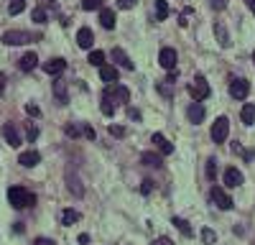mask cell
Returning a JSON list of instances; mask_svg holds the SVG:
<instances>
[{
    "instance_id": "6da1fadb",
    "label": "cell",
    "mask_w": 255,
    "mask_h": 245,
    "mask_svg": "<svg viewBox=\"0 0 255 245\" xmlns=\"http://www.w3.org/2000/svg\"><path fill=\"white\" fill-rule=\"evenodd\" d=\"M8 202L16 207V209H26V207H34L36 197L28 192L26 187H10V189H8Z\"/></svg>"
},
{
    "instance_id": "7a4b0ae2",
    "label": "cell",
    "mask_w": 255,
    "mask_h": 245,
    "mask_svg": "<svg viewBox=\"0 0 255 245\" xmlns=\"http://www.w3.org/2000/svg\"><path fill=\"white\" fill-rule=\"evenodd\" d=\"M38 39H41L38 34H28V31H5L3 34V43H8V46H23V43H31Z\"/></svg>"
},
{
    "instance_id": "3957f363",
    "label": "cell",
    "mask_w": 255,
    "mask_h": 245,
    "mask_svg": "<svg viewBox=\"0 0 255 245\" xmlns=\"http://www.w3.org/2000/svg\"><path fill=\"white\" fill-rule=\"evenodd\" d=\"M189 95L194 97V102H202L212 95V89H209V82L204 77H194V82L189 84Z\"/></svg>"
},
{
    "instance_id": "277c9868",
    "label": "cell",
    "mask_w": 255,
    "mask_h": 245,
    "mask_svg": "<svg viewBox=\"0 0 255 245\" xmlns=\"http://www.w3.org/2000/svg\"><path fill=\"white\" fill-rule=\"evenodd\" d=\"M102 97L105 100H112V102H128L130 100V92L123 84H112V87H108V89L102 92Z\"/></svg>"
},
{
    "instance_id": "5b68a950",
    "label": "cell",
    "mask_w": 255,
    "mask_h": 245,
    "mask_svg": "<svg viewBox=\"0 0 255 245\" xmlns=\"http://www.w3.org/2000/svg\"><path fill=\"white\" fill-rule=\"evenodd\" d=\"M227 133H230V120L227 118H217L215 125H212V141L215 143H224L227 141Z\"/></svg>"
},
{
    "instance_id": "8992f818",
    "label": "cell",
    "mask_w": 255,
    "mask_h": 245,
    "mask_svg": "<svg viewBox=\"0 0 255 245\" xmlns=\"http://www.w3.org/2000/svg\"><path fill=\"white\" fill-rule=\"evenodd\" d=\"M176 61H179V54H176V49H171V46H166V49H161V54H158V64L163 67V69H176Z\"/></svg>"
},
{
    "instance_id": "52a82bcc",
    "label": "cell",
    "mask_w": 255,
    "mask_h": 245,
    "mask_svg": "<svg viewBox=\"0 0 255 245\" xmlns=\"http://www.w3.org/2000/svg\"><path fill=\"white\" fill-rule=\"evenodd\" d=\"M209 197H212V202H215L219 209H230V207H232V199H230V194L224 192L222 187H212V192H209Z\"/></svg>"
},
{
    "instance_id": "ba28073f",
    "label": "cell",
    "mask_w": 255,
    "mask_h": 245,
    "mask_svg": "<svg viewBox=\"0 0 255 245\" xmlns=\"http://www.w3.org/2000/svg\"><path fill=\"white\" fill-rule=\"evenodd\" d=\"M248 92H250V82H248V80H232V82H230V95H232L235 100H245Z\"/></svg>"
},
{
    "instance_id": "9c48e42d",
    "label": "cell",
    "mask_w": 255,
    "mask_h": 245,
    "mask_svg": "<svg viewBox=\"0 0 255 245\" xmlns=\"http://www.w3.org/2000/svg\"><path fill=\"white\" fill-rule=\"evenodd\" d=\"M151 141H153V146L161 151V156H171V153H174V146L166 141V135H163V133H153Z\"/></svg>"
},
{
    "instance_id": "30bf717a",
    "label": "cell",
    "mask_w": 255,
    "mask_h": 245,
    "mask_svg": "<svg viewBox=\"0 0 255 245\" xmlns=\"http://www.w3.org/2000/svg\"><path fill=\"white\" fill-rule=\"evenodd\" d=\"M3 135H5V141H8V146L10 148H18L21 146V135H18V128L16 125H3Z\"/></svg>"
},
{
    "instance_id": "8fae6325",
    "label": "cell",
    "mask_w": 255,
    "mask_h": 245,
    "mask_svg": "<svg viewBox=\"0 0 255 245\" xmlns=\"http://www.w3.org/2000/svg\"><path fill=\"white\" fill-rule=\"evenodd\" d=\"M64 69H67V61H64V59H49L46 64H43V72H46V74H51V77L62 74Z\"/></svg>"
},
{
    "instance_id": "7c38bea8",
    "label": "cell",
    "mask_w": 255,
    "mask_h": 245,
    "mask_svg": "<svg viewBox=\"0 0 255 245\" xmlns=\"http://www.w3.org/2000/svg\"><path fill=\"white\" fill-rule=\"evenodd\" d=\"M38 161H41V153H38V151H26V153H21V156H18V163L26 166V168L36 166Z\"/></svg>"
},
{
    "instance_id": "4fadbf2b",
    "label": "cell",
    "mask_w": 255,
    "mask_h": 245,
    "mask_svg": "<svg viewBox=\"0 0 255 245\" xmlns=\"http://www.w3.org/2000/svg\"><path fill=\"white\" fill-rule=\"evenodd\" d=\"M100 80L108 82V84H115V82H117V69H115L112 64H102V67H100Z\"/></svg>"
},
{
    "instance_id": "5bb4252c",
    "label": "cell",
    "mask_w": 255,
    "mask_h": 245,
    "mask_svg": "<svg viewBox=\"0 0 255 245\" xmlns=\"http://www.w3.org/2000/svg\"><path fill=\"white\" fill-rule=\"evenodd\" d=\"M36 64H38V56L31 51V54H23L21 56V61H18V67H21V72H34L36 69Z\"/></svg>"
},
{
    "instance_id": "9a60e30c",
    "label": "cell",
    "mask_w": 255,
    "mask_h": 245,
    "mask_svg": "<svg viewBox=\"0 0 255 245\" xmlns=\"http://www.w3.org/2000/svg\"><path fill=\"white\" fill-rule=\"evenodd\" d=\"M112 61L117 67H123V69H133V61H130V56L123 49H112Z\"/></svg>"
},
{
    "instance_id": "2e32d148",
    "label": "cell",
    "mask_w": 255,
    "mask_h": 245,
    "mask_svg": "<svg viewBox=\"0 0 255 245\" xmlns=\"http://www.w3.org/2000/svg\"><path fill=\"white\" fill-rule=\"evenodd\" d=\"M224 184H227V187H240V184H243V174H240L235 166H230L227 171H224Z\"/></svg>"
},
{
    "instance_id": "e0dca14e",
    "label": "cell",
    "mask_w": 255,
    "mask_h": 245,
    "mask_svg": "<svg viewBox=\"0 0 255 245\" xmlns=\"http://www.w3.org/2000/svg\"><path fill=\"white\" fill-rule=\"evenodd\" d=\"M215 34H217V41H219L222 49H227V46H230V34H227V28H224V23H222V21H217V23H215Z\"/></svg>"
},
{
    "instance_id": "ac0fdd59",
    "label": "cell",
    "mask_w": 255,
    "mask_h": 245,
    "mask_svg": "<svg viewBox=\"0 0 255 245\" xmlns=\"http://www.w3.org/2000/svg\"><path fill=\"white\" fill-rule=\"evenodd\" d=\"M100 26L102 28H115V13L110 8H100Z\"/></svg>"
},
{
    "instance_id": "d6986e66",
    "label": "cell",
    "mask_w": 255,
    "mask_h": 245,
    "mask_svg": "<svg viewBox=\"0 0 255 245\" xmlns=\"http://www.w3.org/2000/svg\"><path fill=\"white\" fill-rule=\"evenodd\" d=\"M92 41H95L92 31H89V28H79V34H77V43L82 46V49H92Z\"/></svg>"
},
{
    "instance_id": "ffe728a7",
    "label": "cell",
    "mask_w": 255,
    "mask_h": 245,
    "mask_svg": "<svg viewBox=\"0 0 255 245\" xmlns=\"http://www.w3.org/2000/svg\"><path fill=\"white\" fill-rule=\"evenodd\" d=\"M54 95H56L59 105H67L69 102V97H67V82L64 80H56L54 82Z\"/></svg>"
},
{
    "instance_id": "44dd1931",
    "label": "cell",
    "mask_w": 255,
    "mask_h": 245,
    "mask_svg": "<svg viewBox=\"0 0 255 245\" xmlns=\"http://www.w3.org/2000/svg\"><path fill=\"white\" fill-rule=\"evenodd\" d=\"M189 120L194 122V125H197V122H202V120H204V107H202L199 102H194V105L189 107Z\"/></svg>"
},
{
    "instance_id": "7402d4cb",
    "label": "cell",
    "mask_w": 255,
    "mask_h": 245,
    "mask_svg": "<svg viewBox=\"0 0 255 245\" xmlns=\"http://www.w3.org/2000/svg\"><path fill=\"white\" fill-rule=\"evenodd\" d=\"M240 115H243V122H245V125H253V122H255V105H253V102H248V105L243 107V113H240Z\"/></svg>"
},
{
    "instance_id": "603a6c76",
    "label": "cell",
    "mask_w": 255,
    "mask_h": 245,
    "mask_svg": "<svg viewBox=\"0 0 255 245\" xmlns=\"http://www.w3.org/2000/svg\"><path fill=\"white\" fill-rule=\"evenodd\" d=\"M169 18V3L166 0H156V21H166Z\"/></svg>"
},
{
    "instance_id": "cb8c5ba5",
    "label": "cell",
    "mask_w": 255,
    "mask_h": 245,
    "mask_svg": "<svg viewBox=\"0 0 255 245\" xmlns=\"http://www.w3.org/2000/svg\"><path fill=\"white\" fill-rule=\"evenodd\" d=\"M62 222H64V225L79 222V212H77V209H64V212H62Z\"/></svg>"
},
{
    "instance_id": "d4e9b609",
    "label": "cell",
    "mask_w": 255,
    "mask_h": 245,
    "mask_svg": "<svg viewBox=\"0 0 255 245\" xmlns=\"http://www.w3.org/2000/svg\"><path fill=\"white\" fill-rule=\"evenodd\" d=\"M174 225L179 227V233H182L184 238H191V227H189V222H186V220H182V217H174Z\"/></svg>"
},
{
    "instance_id": "484cf974",
    "label": "cell",
    "mask_w": 255,
    "mask_h": 245,
    "mask_svg": "<svg viewBox=\"0 0 255 245\" xmlns=\"http://www.w3.org/2000/svg\"><path fill=\"white\" fill-rule=\"evenodd\" d=\"M143 163H146V166H156V168L163 166L161 156H156V153H143Z\"/></svg>"
},
{
    "instance_id": "4316f807",
    "label": "cell",
    "mask_w": 255,
    "mask_h": 245,
    "mask_svg": "<svg viewBox=\"0 0 255 245\" xmlns=\"http://www.w3.org/2000/svg\"><path fill=\"white\" fill-rule=\"evenodd\" d=\"M87 61H89L92 67H102V64H105V54H102V51H89Z\"/></svg>"
},
{
    "instance_id": "83f0119b",
    "label": "cell",
    "mask_w": 255,
    "mask_h": 245,
    "mask_svg": "<svg viewBox=\"0 0 255 245\" xmlns=\"http://www.w3.org/2000/svg\"><path fill=\"white\" fill-rule=\"evenodd\" d=\"M100 110H102V115L112 118V115H115V102H112V100H105V97H102V105H100Z\"/></svg>"
},
{
    "instance_id": "f1b7e54d",
    "label": "cell",
    "mask_w": 255,
    "mask_h": 245,
    "mask_svg": "<svg viewBox=\"0 0 255 245\" xmlns=\"http://www.w3.org/2000/svg\"><path fill=\"white\" fill-rule=\"evenodd\" d=\"M23 8H26V0H10L8 13H10V15H18V13H23Z\"/></svg>"
},
{
    "instance_id": "f546056e",
    "label": "cell",
    "mask_w": 255,
    "mask_h": 245,
    "mask_svg": "<svg viewBox=\"0 0 255 245\" xmlns=\"http://www.w3.org/2000/svg\"><path fill=\"white\" fill-rule=\"evenodd\" d=\"M82 8L84 10H100V8H105V0H82Z\"/></svg>"
},
{
    "instance_id": "4dcf8cb0",
    "label": "cell",
    "mask_w": 255,
    "mask_h": 245,
    "mask_svg": "<svg viewBox=\"0 0 255 245\" xmlns=\"http://www.w3.org/2000/svg\"><path fill=\"white\" fill-rule=\"evenodd\" d=\"M202 240H204V245H215V240H217V235H215V230H209V227H204V230H202Z\"/></svg>"
},
{
    "instance_id": "1f68e13d",
    "label": "cell",
    "mask_w": 255,
    "mask_h": 245,
    "mask_svg": "<svg viewBox=\"0 0 255 245\" xmlns=\"http://www.w3.org/2000/svg\"><path fill=\"white\" fill-rule=\"evenodd\" d=\"M67 181H69V192H74L77 197H82V194H84V189L79 187V181H77V179H72V174H69V179H67Z\"/></svg>"
},
{
    "instance_id": "d6a6232c",
    "label": "cell",
    "mask_w": 255,
    "mask_h": 245,
    "mask_svg": "<svg viewBox=\"0 0 255 245\" xmlns=\"http://www.w3.org/2000/svg\"><path fill=\"white\" fill-rule=\"evenodd\" d=\"M31 15H34V21H36V23H46V21H49V15H46V10H43V8H36Z\"/></svg>"
},
{
    "instance_id": "836d02e7",
    "label": "cell",
    "mask_w": 255,
    "mask_h": 245,
    "mask_svg": "<svg viewBox=\"0 0 255 245\" xmlns=\"http://www.w3.org/2000/svg\"><path fill=\"white\" fill-rule=\"evenodd\" d=\"M64 133H67V135H72V138H77V135L82 133V125H74V122H69V125L64 128Z\"/></svg>"
},
{
    "instance_id": "e575fe53",
    "label": "cell",
    "mask_w": 255,
    "mask_h": 245,
    "mask_svg": "<svg viewBox=\"0 0 255 245\" xmlns=\"http://www.w3.org/2000/svg\"><path fill=\"white\" fill-rule=\"evenodd\" d=\"M110 133H112L115 138H125V135H128V130H125L123 125H110Z\"/></svg>"
},
{
    "instance_id": "d590c367",
    "label": "cell",
    "mask_w": 255,
    "mask_h": 245,
    "mask_svg": "<svg viewBox=\"0 0 255 245\" xmlns=\"http://www.w3.org/2000/svg\"><path fill=\"white\" fill-rule=\"evenodd\" d=\"M138 0H117V8H123V10H130L133 5H136Z\"/></svg>"
},
{
    "instance_id": "8d00e7d4",
    "label": "cell",
    "mask_w": 255,
    "mask_h": 245,
    "mask_svg": "<svg viewBox=\"0 0 255 245\" xmlns=\"http://www.w3.org/2000/svg\"><path fill=\"white\" fill-rule=\"evenodd\" d=\"M215 171H217V163H215V159H212V161L207 163V176H209V179H215Z\"/></svg>"
},
{
    "instance_id": "74e56055",
    "label": "cell",
    "mask_w": 255,
    "mask_h": 245,
    "mask_svg": "<svg viewBox=\"0 0 255 245\" xmlns=\"http://www.w3.org/2000/svg\"><path fill=\"white\" fill-rule=\"evenodd\" d=\"M141 192H143V194H151V192H153V181H151V179H146V181H143V187H141Z\"/></svg>"
},
{
    "instance_id": "f35d334b",
    "label": "cell",
    "mask_w": 255,
    "mask_h": 245,
    "mask_svg": "<svg viewBox=\"0 0 255 245\" xmlns=\"http://www.w3.org/2000/svg\"><path fill=\"white\" fill-rule=\"evenodd\" d=\"M82 133L89 138V141H95V128L92 125H82Z\"/></svg>"
},
{
    "instance_id": "ab89813d",
    "label": "cell",
    "mask_w": 255,
    "mask_h": 245,
    "mask_svg": "<svg viewBox=\"0 0 255 245\" xmlns=\"http://www.w3.org/2000/svg\"><path fill=\"white\" fill-rule=\"evenodd\" d=\"M26 113H28V115H41V110H38V107H36L34 102H28V105H26Z\"/></svg>"
},
{
    "instance_id": "60d3db41",
    "label": "cell",
    "mask_w": 255,
    "mask_h": 245,
    "mask_svg": "<svg viewBox=\"0 0 255 245\" xmlns=\"http://www.w3.org/2000/svg\"><path fill=\"white\" fill-rule=\"evenodd\" d=\"M28 138H31V141H36V135H38V130H36V125H31V122H28Z\"/></svg>"
},
{
    "instance_id": "b9f144b4",
    "label": "cell",
    "mask_w": 255,
    "mask_h": 245,
    "mask_svg": "<svg viewBox=\"0 0 255 245\" xmlns=\"http://www.w3.org/2000/svg\"><path fill=\"white\" fill-rule=\"evenodd\" d=\"M34 245H56L54 240H49V238H36L34 240Z\"/></svg>"
},
{
    "instance_id": "7bdbcfd3",
    "label": "cell",
    "mask_w": 255,
    "mask_h": 245,
    "mask_svg": "<svg viewBox=\"0 0 255 245\" xmlns=\"http://www.w3.org/2000/svg\"><path fill=\"white\" fill-rule=\"evenodd\" d=\"M128 118H130V120H141V113L133 110V107H128Z\"/></svg>"
},
{
    "instance_id": "ee69618b",
    "label": "cell",
    "mask_w": 255,
    "mask_h": 245,
    "mask_svg": "<svg viewBox=\"0 0 255 245\" xmlns=\"http://www.w3.org/2000/svg\"><path fill=\"white\" fill-rule=\"evenodd\" d=\"M176 77H179V72H176V69H171V72H169V77H166V82H169V84H174V82H176Z\"/></svg>"
},
{
    "instance_id": "f6af8a7d",
    "label": "cell",
    "mask_w": 255,
    "mask_h": 245,
    "mask_svg": "<svg viewBox=\"0 0 255 245\" xmlns=\"http://www.w3.org/2000/svg\"><path fill=\"white\" fill-rule=\"evenodd\" d=\"M151 245H174V243H171L169 238H158V240H153Z\"/></svg>"
},
{
    "instance_id": "bcb514c9",
    "label": "cell",
    "mask_w": 255,
    "mask_h": 245,
    "mask_svg": "<svg viewBox=\"0 0 255 245\" xmlns=\"http://www.w3.org/2000/svg\"><path fill=\"white\" fill-rule=\"evenodd\" d=\"M5 89V74H0V92Z\"/></svg>"
},
{
    "instance_id": "7dc6e473",
    "label": "cell",
    "mask_w": 255,
    "mask_h": 245,
    "mask_svg": "<svg viewBox=\"0 0 255 245\" xmlns=\"http://www.w3.org/2000/svg\"><path fill=\"white\" fill-rule=\"evenodd\" d=\"M245 5H248V8H250V10L255 13V0H245Z\"/></svg>"
},
{
    "instance_id": "c3c4849f",
    "label": "cell",
    "mask_w": 255,
    "mask_h": 245,
    "mask_svg": "<svg viewBox=\"0 0 255 245\" xmlns=\"http://www.w3.org/2000/svg\"><path fill=\"white\" fill-rule=\"evenodd\" d=\"M253 61H255V54H253Z\"/></svg>"
}]
</instances>
